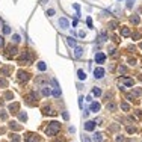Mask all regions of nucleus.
<instances>
[{"mask_svg": "<svg viewBox=\"0 0 142 142\" xmlns=\"http://www.w3.org/2000/svg\"><path fill=\"white\" fill-rule=\"evenodd\" d=\"M59 128H61V124H59L58 121H52V122L48 124V127H47V130H45V132H47L48 136H54L56 133L59 132Z\"/></svg>", "mask_w": 142, "mask_h": 142, "instance_id": "f257e3e1", "label": "nucleus"}, {"mask_svg": "<svg viewBox=\"0 0 142 142\" xmlns=\"http://www.w3.org/2000/svg\"><path fill=\"white\" fill-rule=\"evenodd\" d=\"M15 54H17V47H12V45H11V47H8L6 53H5V56H6V58H12V56H15Z\"/></svg>", "mask_w": 142, "mask_h": 142, "instance_id": "f03ea898", "label": "nucleus"}, {"mask_svg": "<svg viewBox=\"0 0 142 142\" xmlns=\"http://www.w3.org/2000/svg\"><path fill=\"white\" fill-rule=\"evenodd\" d=\"M94 76H95V79H101V77H103L104 76V70H103V68H95V70H94Z\"/></svg>", "mask_w": 142, "mask_h": 142, "instance_id": "7ed1b4c3", "label": "nucleus"}, {"mask_svg": "<svg viewBox=\"0 0 142 142\" xmlns=\"http://www.w3.org/2000/svg\"><path fill=\"white\" fill-rule=\"evenodd\" d=\"M104 61H106L104 53H97V54H95V62H97V64H103Z\"/></svg>", "mask_w": 142, "mask_h": 142, "instance_id": "20e7f679", "label": "nucleus"}, {"mask_svg": "<svg viewBox=\"0 0 142 142\" xmlns=\"http://www.w3.org/2000/svg\"><path fill=\"white\" fill-rule=\"evenodd\" d=\"M94 128H95V121H88V122H85V130L92 132Z\"/></svg>", "mask_w": 142, "mask_h": 142, "instance_id": "39448f33", "label": "nucleus"}, {"mask_svg": "<svg viewBox=\"0 0 142 142\" xmlns=\"http://www.w3.org/2000/svg\"><path fill=\"white\" fill-rule=\"evenodd\" d=\"M26 142H39V139L36 138V135H33V133H29L26 136Z\"/></svg>", "mask_w": 142, "mask_h": 142, "instance_id": "423d86ee", "label": "nucleus"}, {"mask_svg": "<svg viewBox=\"0 0 142 142\" xmlns=\"http://www.w3.org/2000/svg\"><path fill=\"white\" fill-rule=\"evenodd\" d=\"M18 77H20V80H27L29 79V74L24 71H18Z\"/></svg>", "mask_w": 142, "mask_h": 142, "instance_id": "0eeeda50", "label": "nucleus"}, {"mask_svg": "<svg viewBox=\"0 0 142 142\" xmlns=\"http://www.w3.org/2000/svg\"><path fill=\"white\" fill-rule=\"evenodd\" d=\"M121 82H122V83H126L127 86H132V85H133V80H132V79H127V77H122V79H121Z\"/></svg>", "mask_w": 142, "mask_h": 142, "instance_id": "6e6552de", "label": "nucleus"}, {"mask_svg": "<svg viewBox=\"0 0 142 142\" xmlns=\"http://www.w3.org/2000/svg\"><path fill=\"white\" fill-rule=\"evenodd\" d=\"M91 110L92 112H98L100 110V104L98 103H91Z\"/></svg>", "mask_w": 142, "mask_h": 142, "instance_id": "1a4fd4ad", "label": "nucleus"}, {"mask_svg": "<svg viewBox=\"0 0 142 142\" xmlns=\"http://www.w3.org/2000/svg\"><path fill=\"white\" fill-rule=\"evenodd\" d=\"M77 76H79V79H80V80H85V79H86V74H85L83 70H79V71H77Z\"/></svg>", "mask_w": 142, "mask_h": 142, "instance_id": "9d476101", "label": "nucleus"}, {"mask_svg": "<svg viewBox=\"0 0 142 142\" xmlns=\"http://www.w3.org/2000/svg\"><path fill=\"white\" fill-rule=\"evenodd\" d=\"M121 35L122 36H128L130 35V29H128V27H122V29H121Z\"/></svg>", "mask_w": 142, "mask_h": 142, "instance_id": "9b49d317", "label": "nucleus"}, {"mask_svg": "<svg viewBox=\"0 0 142 142\" xmlns=\"http://www.w3.org/2000/svg\"><path fill=\"white\" fill-rule=\"evenodd\" d=\"M94 141L95 142H101V141H103V135H101V133H95L94 135Z\"/></svg>", "mask_w": 142, "mask_h": 142, "instance_id": "f8f14e48", "label": "nucleus"}, {"mask_svg": "<svg viewBox=\"0 0 142 142\" xmlns=\"http://www.w3.org/2000/svg\"><path fill=\"white\" fill-rule=\"evenodd\" d=\"M41 92H42V95H45V97H47V95H50V94H52V91H50L47 86H44V88L41 89Z\"/></svg>", "mask_w": 142, "mask_h": 142, "instance_id": "ddd939ff", "label": "nucleus"}, {"mask_svg": "<svg viewBox=\"0 0 142 142\" xmlns=\"http://www.w3.org/2000/svg\"><path fill=\"white\" fill-rule=\"evenodd\" d=\"M9 110L12 112V113H17L15 110H18V104H17V103H14V104H11V106H9Z\"/></svg>", "mask_w": 142, "mask_h": 142, "instance_id": "4468645a", "label": "nucleus"}, {"mask_svg": "<svg viewBox=\"0 0 142 142\" xmlns=\"http://www.w3.org/2000/svg\"><path fill=\"white\" fill-rule=\"evenodd\" d=\"M59 24L64 27V29H67V27H68V21H67L65 18H61V20H59Z\"/></svg>", "mask_w": 142, "mask_h": 142, "instance_id": "2eb2a0df", "label": "nucleus"}, {"mask_svg": "<svg viewBox=\"0 0 142 142\" xmlns=\"http://www.w3.org/2000/svg\"><path fill=\"white\" fill-rule=\"evenodd\" d=\"M38 68H39L41 71H45V70H47V65H45L44 62H38Z\"/></svg>", "mask_w": 142, "mask_h": 142, "instance_id": "dca6fc26", "label": "nucleus"}, {"mask_svg": "<svg viewBox=\"0 0 142 142\" xmlns=\"http://www.w3.org/2000/svg\"><path fill=\"white\" fill-rule=\"evenodd\" d=\"M116 109V104L115 103H109V104H107V110H110V112H113V110H115Z\"/></svg>", "mask_w": 142, "mask_h": 142, "instance_id": "f3484780", "label": "nucleus"}, {"mask_svg": "<svg viewBox=\"0 0 142 142\" xmlns=\"http://www.w3.org/2000/svg\"><path fill=\"white\" fill-rule=\"evenodd\" d=\"M82 52H83L82 47H76V58H80V56H82Z\"/></svg>", "mask_w": 142, "mask_h": 142, "instance_id": "a211bd4d", "label": "nucleus"}, {"mask_svg": "<svg viewBox=\"0 0 142 142\" xmlns=\"http://www.w3.org/2000/svg\"><path fill=\"white\" fill-rule=\"evenodd\" d=\"M53 95H54V97H61V89H59V86H56V89L53 91Z\"/></svg>", "mask_w": 142, "mask_h": 142, "instance_id": "6ab92c4d", "label": "nucleus"}, {"mask_svg": "<svg viewBox=\"0 0 142 142\" xmlns=\"http://www.w3.org/2000/svg\"><path fill=\"white\" fill-rule=\"evenodd\" d=\"M68 39V44H70V45H73V47H76V41H74V38H67Z\"/></svg>", "mask_w": 142, "mask_h": 142, "instance_id": "aec40b11", "label": "nucleus"}, {"mask_svg": "<svg viewBox=\"0 0 142 142\" xmlns=\"http://www.w3.org/2000/svg\"><path fill=\"white\" fill-rule=\"evenodd\" d=\"M92 94H94V95H97V97H98V95H101V89H98V88H94Z\"/></svg>", "mask_w": 142, "mask_h": 142, "instance_id": "412c9836", "label": "nucleus"}, {"mask_svg": "<svg viewBox=\"0 0 142 142\" xmlns=\"http://www.w3.org/2000/svg\"><path fill=\"white\" fill-rule=\"evenodd\" d=\"M132 23H135V24H138V23H139V17L133 15V17H132Z\"/></svg>", "mask_w": 142, "mask_h": 142, "instance_id": "4be33fe9", "label": "nucleus"}, {"mask_svg": "<svg viewBox=\"0 0 142 142\" xmlns=\"http://www.w3.org/2000/svg\"><path fill=\"white\" fill-rule=\"evenodd\" d=\"M20 120L21 121H26L27 120V115H26V113H20Z\"/></svg>", "mask_w": 142, "mask_h": 142, "instance_id": "5701e85b", "label": "nucleus"}, {"mask_svg": "<svg viewBox=\"0 0 142 142\" xmlns=\"http://www.w3.org/2000/svg\"><path fill=\"white\" fill-rule=\"evenodd\" d=\"M121 107H122V110H128V104H127V103H122Z\"/></svg>", "mask_w": 142, "mask_h": 142, "instance_id": "b1692460", "label": "nucleus"}, {"mask_svg": "<svg viewBox=\"0 0 142 142\" xmlns=\"http://www.w3.org/2000/svg\"><path fill=\"white\" fill-rule=\"evenodd\" d=\"M0 86H6V80L5 79H0Z\"/></svg>", "mask_w": 142, "mask_h": 142, "instance_id": "393cba45", "label": "nucleus"}, {"mask_svg": "<svg viewBox=\"0 0 142 142\" xmlns=\"http://www.w3.org/2000/svg\"><path fill=\"white\" fill-rule=\"evenodd\" d=\"M100 41H106V33H101L100 35Z\"/></svg>", "mask_w": 142, "mask_h": 142, "instance_id": "a878e982", "label": "nucleus"}, {"mask_svg": "<svg viewBox=\"0 0 142 142\" xmlns=\"http://www.w3.org/2000/svg\"><path fill=\"white\" fill-rule=\"evenodd\" d=\"M14 42H20V36L18 35H14Z\"/></svg>", "mask_w": 142, "mask_h": 142, "instance_id": "bb28decb", "label": "nucleus"}, {"mask_svg": "<svg viewBox=\"0 0 142 142\" xmlns=\"http://www.w3.org/2000/svg\"><path fill=\"white\" fill-rule=\"evenodd\" d=\"M79 106H83V97H79Z\"/></svg>", "mask_w": 142, "mask_h": 142, "instance_id": "cd10ccee", "label": "nucleus"}, {"mask_svg": "<svg viewBox=\"0 0 142 142\" xmlns=\"http://www.w3.org/2000/svg\"><path fill=\"white\" fill-rule=\"evenodd\" d=\"M86 23H88V26H89V27H92V20H91V18H88Z\"/></svg>", "mask_w": 142, "mask_h": 142, "instance_id": "c85d7f7f", "label": "nucleus"}, {"mask_svg": "<svg viewBox=\"0 0 142 142\" xmlns=\"http://www.w3.org/2000/svg\"><path fill=\"white\" fill-rule=\"evenodd\" d=\"M3 32H5V33H9V32H11V29H9L8 26H5V29H3Z\"/></svg>", "mask_w": 142, "mask_h": 142, "instance_id": "c756f323", "label": "nucleus"}, {"mask_svg": "<svg viewBox=\"0 0 142 142\" xmlns=\"http://www.w3.org/2000/svg\"><path fill=\"white\" fill-rule=\"evenodd\" d=\"M120 71H121V73H126L127 68H126V67H120Z\"/></svg>", "mask_w": 142, "mask_h": 142, "instance_id": "7c9ffc66", "label": "nucleus"}, {"mask_svg": "<svg viewBox=\"0 0 142 142\" xmlns=\"http://www.w3.org/2000/svg\"><path fill=\"white\" fill-rule=\"evenodd\" d=\"M68 118H70V115H68V113L65 112V113H64V120H68Z\"/></svg>", "mask_w": 142, "mask_h": 142, "instance_id": "2f4dec72", "label": "nucleus"}, {"mask_svg": "<svg viewBox=\"0 0 142 142\" xmlns=\"http://www.w3.org/2000/svg\"><path fill=\"white\" fill-rule=\"evenodd\" d=\"M2 47H3V38L0 36V48H2Z\"/></svg>", "mask_w": 142, "mask_h": 142, "instance_id": "473e14b6", "label": "nucleus"}, {"mask_svg": "<svg viewBox=\"0 0 142 142\" xmlns=\"http://www.w3.org/2000/svg\"><path fill=\"white\" fill-rule=\"evenodd\" d=\"M83 142H91L89 138H86V136H83Z\"/></svg>", "mask_w": 142, "mask_h": 142, "instance_id": "72a5a7b5", "label": "nucleus"}, {"mask_svg": "<svg viewBox=\"0 0 142 142\" xmlns=\"http://www.w3.org/2000/svg\"><path fill=\"white\" fill-rule=\"evenodd\" d=\"M141 48H142V42H141Z\"/></svg>", "mask_w": 142, "mask_h": 142, "instance_id": "f704fd0d", "label": "nucleus"}]
</instances>
